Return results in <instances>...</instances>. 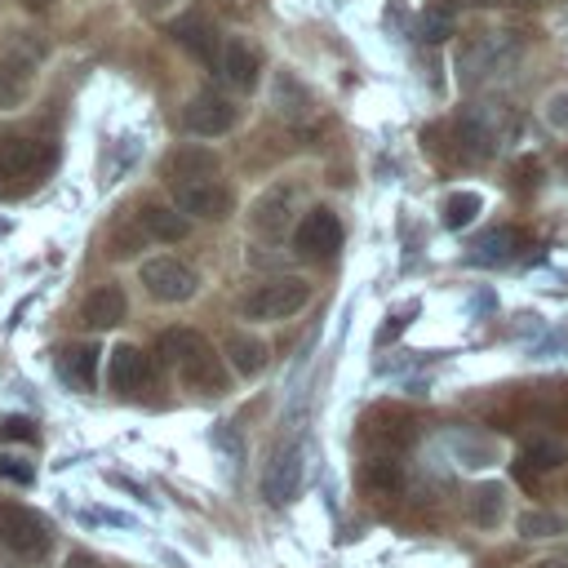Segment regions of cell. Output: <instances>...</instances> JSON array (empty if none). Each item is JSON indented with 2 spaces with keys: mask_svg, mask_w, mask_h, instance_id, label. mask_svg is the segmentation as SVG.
Masks as SVG:
<instances>
[{
  "mask_svg": "<svg viewBox=\"0 0 568 568\" xmlns=\"http://www.w3.org/2000/svg\"><path fill=\"white\" fill-rule=\"evenodd\" d=\"M160 355H164V364L178 368V377L191 390H200V395H222L226 390L222 355L209 346L204 333H195V328H164L160 333Z\"/></svg>",
  "mask_w": 568,
  "mask_h": 568,
  "instance_id": "cell-1",
  "label": "cell"
},
{
  "mask_svg": "<svg viewBox=\"0 0 568 568\" xmlns=\"http://www.w3.org/2000/svg\"><path fill=\"white\" fill-rule=\"evenodd\" d=\"M53 169V142L44 138H0V195L31 191Z\"/></svg>",
  "mask_w": 568,
  "mask_h": 568,
  "instance_id": "cell-2",
  "label": "cell"
},
{
  "mask_svg": "<svg viewBox=\"0 0 568 568\" xmlns=\"http://www.w3.org/2000/svg\"><path fill=\"white\" fill-rule=\"evenodd\" d=\"M306 297H311V284L306 280L280 275V280H266L253 293H244L240 315L244 320H288V315H297L306 306Z\"/></svg>",
  "mask_w": 568,
  "mask_h": 568,
  "instance_id": "cell-3",
  "label": "cell"
},
{
  "mask_svg": "<svg viewBox=\"0 0 568 568\" xmlns=\"http://www.w3.org/2000/svg\"><path fill=\"white\" fill-rule=\"evenodd\" d=\"M49 541H53V532L31 506L0 501V546H9L18 559H44Z\"/></svg>",
  "mask_w": 568,
  "mask_h": 568,
  "instance_id": "cell-4",
  "label": "cell"
},
{
  "mask_svg": "<svg viewBox=\"0 0 568 568\" xmlns=\"http://www.w3.org/2000/svg\"><path fill=\"white\" fill-rule=\"evenodd\" d=\"M169 191H173V209L186 213V217L222 222L231 213V186L222 178H195V182H178Z\"/></svg>",
  "mask_w": 568,
  "mask_h": 568,
  "instance_id": "cell-5",
  "label": "cell"
},
{
  "mask_svg": "<svg viewBox=\"0 0 568 568\" xmlns=\"http://www.w3.org/2000/svg\"><path fill=\"white\" fill-rule=\"evenodd\" d=\"M293 248H297L306 262H328V257H337V248H342V222H337V213H333V209H311V213L297 222V231H293Z\"/></svg>",
  "mask_w": 568,
  "mask_h": 568,
  "instance_id": "cell-6",
  "label": "cell"
},
{
  "mask_svg": "<svg viewBox=\"0 0 568 568\" xmlns=\"http://www.w3.org/2000/svg\"><path fill=\"white\" fill-rule=\"evenodd\" d=\"M142 284H146V293L155 302H186L200 288L195 271L186 262H178V257H146L142 262Z\"/></svg>",
  "mask_w": 568,
  "mask_h": 568,
  "instance_id": "cell-7",
  "label": "cell"
},
{
  "mask_svg": "<svg viewBox=\"0 0 568 568\" xmlns=\"http://www.w3.org/2000/svg\"><path fill=\"white\" fill-rule=\"evenodd\" d=\"M169 36H173L191 58H200V62H222V36H217V27H213V18H209L204 9L178 13V18L169 22Z\"/></svg>",
  "mask_w": 568,
  "mask_h": 568,
  "instance_id": "cell-8",
  "label": "cell"
},
{
  "mask_svg": "<svg viewBox=\"0 0 568 568\" xmlns=\"http://www.w3.org/2000/svg\"><path fill=\"white\" fill-rule=\"evenodd\" d=\"M182 120H186V129H191L195 138H222V133H231V129H235L240 111H235V102H231V98H222V93L204 89V93H195V98L186 102Z\"/></svg>",
  "mask_w": 568,
  "mask_h": 568,
  "instance_id": "cell-9",
  "label": "cell"
},
{
  "mask_svg": "<svg viewBox=\"0 0 568 568\" xmlns=\"http://www.w3.org/2000/svg\"><path fill=\"white\" fill-rule=\"evenodd\" d=\"M36 89V58L31 53H0V111H18Z\"/></svg>",
  "mask_w": 568,
  "mask_h": 568,
  "instance_id": "cell-10",
  "label": "cell"
},
{
  "mask_svg": "<svg viewBox=\"0 0 568 568\" xmlns=\"http://www.w3.org/2000/svg\"><path fill=\"white\" fill-rule=\"evenodd\" d=\"M217 169H222L217 151L195 146V142H186V146H178V151L164 155V182H169V186L195 182V178H217Z\"/></svg>",
  "mask_w": 568,
  "mask_h": 568,
  "instance_id": "cell-11",
  "label": "cell"
},
{
  "mask_svg": "<svg viewBox=\"0 0 568 568\" xmlns=\"http://www.w3.org/2000/svg\"><path fill=\"white\" fill-rule=\"evenodd\" d=\"M297 484H302V453H297V448H280V453L271 457L266 475H262V497H266L271 506H284V501L297 493Z\"/></svg>",
  "mask_w": 568,
  "mask_h": 568,
  "instance_id": "cell-12",
  "label": "cell"
},
{
  "mask_svg": "<svg viewBox=\"0 0 568 568\" xmlns=\"http://www.w3.org/2000/svg\"><path fill=\"white\" fill-rule=\"evenodd\" d=\"M124 315H129V297H124L120 284H98V288L84 297V306H80V320H84L89 328H115Z\"/></svg>",
  "mask_w": 568,
  "mask_h": 568,
  "instance_id": "cell-13",
  "label": "cell"
},
{
  "mask_svg": "<svg viewBox=\"0 0 568 568\" xmlns=\"http://www.w3.org/2000/svg\"><path fill=\"white\" fill-rule=\"evenodd\" d=\"M524 231L519 226H493V231H484L479 240H475V262H484V266H501V262H515L519 253H524Z\"/></svg>",
  "mask_w": 568,
  "mask_h": 568,
  "instance_id": "cell-14",
  "label": "cell"
},
{
  "mask_svg": "<svg viewBox=\"0 0 568 568\" xmlns=\"http://www.w3.org/2000/svg\"><path fill=\"white\" fill-rule=\"evenodd\" d=\"M257 67H262V58H257V49H248L244 40H226V44H222L217 71H222V80H226L231 89H253V84H257Z\"/></svg>",
  "mask_w": 568,
  "mask_h": 568,
  "instance_id": "cell-15",
  "label": "cell"
},
{
  "mask_svg": "<svg viewBox=\"0 0 568 568\" xmlns=\"http://www.w3.org/2000/svg\"><path fill=\"white\" fill-rule=\"evenodd\" d=\"M138 222H142L146 240H160V244H178V240H186V231H191L186 213H178L173 204H155V200H151V204H142Z\"/></svg>",
  "mask_w": 568,
  "mask_h": 568,
  "instance_id": "cell-16",
  "label": "cell"
},
{
  "mask_svg": "<svg viewBox=\"0 0 568 568\" xmlns=\"http://www.w3.org/2000/svg\"><path fill=\"white\" fill-rule=\"evenodd\" d=\"M111 386L115 390H142L146 382H151V359L138 351V346H129V342H120L115 351H111Z\"/></svg>",
  "mask_w": 568,
  "mask_h": 568,
  "instance_id": "cell-17",
  "label": "cell"
},
{
  "mask_svg": "<svg viewBox=\"0 0 568 568\" xmlns=\"http://www.w3.org/2000/svg\"><path fill=\"white\" fill-rule=\"evenodd\" d=\"M58 373H62L75 390H93V382H98V346H93V342L62 346V355H58Z\"/></svg>",
  "mask_w": 568,
  "mask_h": 568,
  "instance_id": "cell-18",
  "label": "cell"
},
{
  "mask_svg": "<svg viewBox=\"0 0 568 568\" xmlns=\"http://www.w3.org/2000/svg\"><path fill=\"white\" fill-rule=\"evenodd\" d=\"M288 191L284 186H271L257 204H253V231L257 235H266V240H280L284 231H288Z\"/></svg>",
  "mask_w": 568,
  "mask_h": 568,
  "instance_id": "cell-19",
  "label": "cell"
},
{
  "mask_svg": "<svg viewBox=\"0 0 568 568\" xmlns=\"http://www.w3.org/2000/svg\"><path fill=\"white\" fill-rule=\"evenodd\" d=\"M453 133H457V146H462L470 160H484V155H493V146H497V133H493V124H488L479 111H466V115L453 124Z\"/></svg>",
  "mask_w": 568,
  "mask_h": 568,
  "instance_id": "cell-20",
  "label": "cell"
},
{
  "mask_svg": "<svg viewBox=\"0 0 568 568\" xmlns=\"http://www.w3.org/2000/svg\"><path fill=\"white\" fill-rule=\"evenodd\" d=\"M359 484H364L373 497H390V493H399V484H404V466H399L390 453H377V457H368V462L359 466Z\"/></svg>",
  "mask_w": 568,
  "mask_h": 568,
  "instance_id": "cell-21",
  "label": "cell"
},
{
  "mask_svg": "<svg viewBox=\"0 0 568 568\" xmlns=\"http://www.w3.org/2000/svg\"><path fill=\"white\" fill-rule=\"evenodd\" d=\"M222 351H226V359H231V368H235L240 377H257V373L266 368V342H262V337L231 333Z\"/></svg>",
  "mask_w": 568,
  "mask_h": 568,
  "instance_id": "cell-22",
  "label": "cell"
},
{
  "mask_svg": "<svg viewBox=\"0 0 568 568\" xmlns=\"http://www.w3.org/2000/svg\"><path fill=\"white\" fill-rule=\"evenodd\" d=\"M479 209H484V195L479 191H453L448 200H444V226H466V222H475L479 217Z\"/></svg>",
  "mask_w": 568,
  "mask_h": 568,
  "instance_id": "cell-23",
  "label": "cell"
},
{
  "mask_svg": "<svg viewBox=\"0 0 568 568\" xmlns=\"http://www.w3.org/2000/svg\"><path fill=\"white\" fill-rule=\"evenodd\" d=\"M501 484H479L475 488V501H470V519L479 524V528H497V519H501Z\"/></svg>",
  "mask_w": 568,
  "mask_h": 568,
  "instance_id": "cell-24",
  "label": "cell"
},
{
  "mask_svg": "<svg viewBox=\"0 0 568 568\" xmlns=\"http://www.w3.org/2000/svg\"><path fill=\"white\" fill-rule=\"evenodd\" d=\"M524 462H528V466H537V470H555V466H564V462H568V448H564L559 439L537 435V439H528V444H524Z\"/></svg>",
  "mask_w": 568,
  "mask_h": 568,
  "instance_id": "cell-25",
  "label": "cell"
},
{
  "mask_svg": "<svg viewBox=\"0 0 568 568\" xmlns=\"http://www.w3.org/2000/svg\"><path fill=\"white\" fill-rule=\"evenodd\" d=\"M515 528H519V537H559V532H568V524H564V515H550V510H524L519 519H515Z\"/></svg>",
  "mask_w": 568,
  "mask_h": 568,
  "instance_id": "cell-26",
  "label": "cell"
},
{
  "mask_svg": "<svg viewBox=\"0 0 568 568\" xmlns=\"http://www.w3.org/2000/svg\"><path fill=\"white\" fill-rule=\"evenodd\" d=\"M417 31H422V40H430V44L448 40V36H453V9H448V4H430V9L417 18Z\"/></svg>",
  "mask_w": 568,
  "mask_h": 568,
  "instance_id": "cell-27",
  "label": "cell"
},
{
  "mask_svg": "<svg viewBox=\"0 0 568 568\" xmlns=\"http://www.w3.org/2000/svg\"><path fill=\"white\" fill-rule=\"evenodd\" d=\"M142 240H146V231H142V222H138V226H115L106 244H111V257H133V253L142 248Z\"/></svg>",
  "mask_w": 568,
  "mask_h": 568,
  "instance_id": "cell-28",
  "label": "cell"
},
{
  "mask_svg": "<svg viewBox=\"0 0 568 568\" xmlns=\"http://www.w3.org/2000/svg\"><path fill=\"white\" fill-rule=\"evenodd\" d=\"M0 479H13V484H31V479H36V470H31V462H27V457H13V453H4V457H0Z\"/></svg>",
  "mask_w": 568,
  "mask_h": 568,
  "instance_id": "cell-29",
  "label": "cell"
},
{
  "mask_svg": "<svg viewBox=\"0 0 568 568\" xmlns=\"http://www.w3.org/2000/svg\"><path fill=\"white\" fill-rule=\"evenodd\" d=\"M546 124L559 129V133H568V89L550 93V102H546Z\"/></svg>",
  "mask_w": 568,
  "mask_h": 568,
  "instance_id": "cell-30",
  "label": "cell"
},
{
  "mask_svg": "<svg viewBox=\"0 0 568 568\" xmlns=\"http://www.w3.org/2000/svg\"><path fill=\"white\" fill-rule=\"evenodd\" d=\"M0 439H36V426L27 417H4L0 422Z\"/></svg>",
  "mask_w": 568,
  "mask_h": 568,
  "instance_id": "cell-31",
  "label": "cell"
},
{
  "mask_svg": "<svg viewBox=\"0 0 568 568\" xmlns=\"http://www.w3.org/2000/svg\"><path fill=\"white\" fill-rule=\"evenodd\" d=\"M67 568H102V564H98L89 550H71V555H67Z\"/></svg>",
  "mask_w": 568,
  "mask_h": 568,
  "instance_id": "cell-32",
  "label": "cell"
},
{
  "mask_svg": "<svg viewBox=\"0 0 568 568\" xmlns=\"http://www.w3.org/2000/svg\"><path fill=\"white\" fill-rule=\"evenodd\" d=\"M18 4H22V9H27V13H44V9H49V4H53V0H18Z\"/></svg>",
  "mask_w": 568,
  "mask_h": 568,
  "instance_id": "cell-33",
  "label": "cell"
},
{
  "mask_svg": "<svg viewBox=\"0 0 568 568\" xmlns=\"http://www.w3.org/2000/svg\"><path fill=\"white\" fill-rule=\"evenodd\" d=\"M217 4H222V9H231V13H244L253 0H217Z\"/></svg>",
  "mask_w": 568,
  "mask_h": 568,
  "instance_id": "cell-34",
  "label": "cell"
},
{
  "mask_svg": "<svg viewBox=\"0 0 568 568\" xmlns=\"http://www.w3.org/2000/svg\"><path fill=\"white\" fill-rule=\"evenodd\" d=\"M537 568H568V564H564V559H541Z\"/></svg>",
  "mask_w": 568,
  "mask_h": 568,
  "instance_id": "cell-35",
  "label": "cell"
},
{
  "mask_svg": "<svg viewBox=\"0 0 568 568\" xmlns=\"http://www.w3.org/2000/svg\"><path fill=\"white\" fill-rule=\"evenodd\" d=\"M164 4H169V0H151V9H164Z\"/></svg>",
  "mask_w": 568,
  "mask_h": 568,
  "instance_id": "cell-36",
  "label": "cell"
},
{
  "mask_svg": "<svg viewBox=\"0 0 568 568\" xmlns=\"http://www.w3.org/2000/svg\"><path fill=\"white\" fill-rule=\"evenodd\" d=\"M564 497H568V479H564Z\"/></svg>",
  "mask_w": 568,
  "mask_h": 568,
  "instance_id": "cell-37",
  "label": "cell"
}]
</instances>
